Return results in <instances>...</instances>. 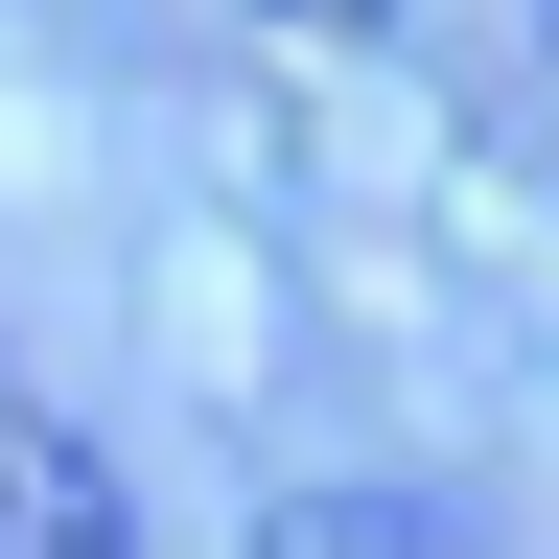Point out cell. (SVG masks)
<instances>
[{
	"instance_id": "obj_1",
	"label": "cell",
	"mask_w": 559,
	"mask_h": 559,
	"mask_svg": "<svg viewBox=\"0 0 559 559\" xmlns=\"http://www.w3.org/2000/svg\"><path fill=\"white\" fill-rule=\"evenodd\" d=\"M0 559H140V489L94 466V419H47L24 349H0Z\"/></svg>"
},
{
	"instance_id": "obj_2",
	"label": "cell",
	"mask_w": 559,
	"mask_h": 559,
	"mask_svg": "<svg viewBox=\"0 0 559 559\" xmlns=\"http://www.w3.org/2000/svg\"><path fill=\"white\" fill-rule=\"evenodd\" d=\"M257 559H489L443 489H349V466H304V489H257Z\"/></svg>"
},
{
	"instance_id": "obj_3",
	"label": "cell",
	"mask_w": 559,
	"mask_h": 559,
	"mask_svg": "<svg viewBox=\"0 0 559 559\" xmlns=\"http://www.w3.org/2000/svg\"><path fill=\"white\" fill-rule=\"evenodd\" d=\"M349 24H373V0H349Z\"/></svg>"
}]
</instances>
